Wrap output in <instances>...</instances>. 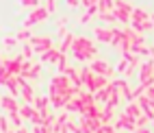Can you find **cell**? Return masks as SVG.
<instances>
[{
	"label": "cell",
	"mask_w": 154,
	"mask_h": 133,
	"mask_svg": "<svg viewBox=\"0 0 154 133\" xmlns=\"http://www.w3.org/2000/svg\"><path fill=\"white\" fill-rule=\"evenodd\" d=\"M91 70H94L96 74H100V76H106V74H111V68L104 63V61H100V59H96L94 63H91Z\"/></svg>",
	"instance_id": "cell-8"
},
{
	"label": "cell",
	"mask_w": 154,
	"mask_h": 133,
	"mask_svg": "<svg viewBox=\"0 0 154 133\" xmlns=\"http://www.w3.org/2000/svg\"><path fill=\"white\" fill-rule=\"evenodd\" d=\"M96 7L100 9V13H111V9H113V0H98Z\"/></svg>",
	"instance_id": "cell-15"
},
{
	"label": "cell",
	"mask_w": 154,
	"mask_h": 133,
	"mask_svg": "<svg viewBox=\"0 0 154 133\" xmlns=\"http://www.w3.org/2000/svg\"><path fill=\"white\" fill-rule=\"evenodd\" d=\"M96 35H98L100 42L111 44V31H109V28H96Z\"/></svg>",
	"instance_id": "cell-14"
},
{
	"label": "cell",
	"mask_w": 154,
	"mask_h": 133,
	"mask_svg": "<svg viewBox=\"0 0 154 133\" xmlns=\"http://www.w3.org/2000/svg\"><path fill=\"white\" fill-rule=\"evenodd\" d=\"M113 7H117V9H122V11H126V13L132 11V7H130L128 2H124V0H115V2H113Z\"/></svg>",
	"instance_id": "cell-19"
},
{
	"label": "cell",
	"mask_w": 154,
	"mask_h": 133,
	"mask_svg": "<svg viewBox=\"0 0 154 133\" xmlns=\"http://www.w3.org/2000/svg\"><path fill=\"white\" fill-rule=\"evenodd\" d=\"M7 79H9V76H5V74H0V85H7Z\"/></svg>",
	"instance_id": "cell-36"
},
{
	"label": "cell",
	"mask_w": 154,
	"mask_h": 133,
	"mask_svg": "<svg viewBox=\"0 0 154 133\" xmlns=\"http://www.w3.org/2000/svg\"><path fill=\"white\" fill-rule=\"evenodd\" d=\"M24 57H28V59L33 57V46H28V44L24 46Z\"/></svg>",
	"instance_id": "cell-28"
},
{
	"label": "cell",
	"mask_w": 154,
	"mask_h": 133,
	"mask_svg": "<svg viewBox=\"0 0 154 133\" xmlns=\"http://www.w3.org/2000/svg\"><path fill=\"white\" fill-rule=\"evenodd\" d=\"M124 116H128V118H132V120H135V118H139V116H141V109H139V105L130 103V105L126 107V114H124Z\"/></svg>",
	"instance_id": "cell-12"
},
{
	"label": "cell",
	"mask_w": 154,
	"mask_h": 133,
	"mask_svg": "<svg viewBox=\"0 0 154 133\" xmlns=\"http://www.w3.org/2000/svg\"><path fill=\"white\" fill-rule=\"evenodd\" d=\"M17 133H28V131H26V129H22V127H20V129H17Z\"/></svg>",
	"instance_id": "cell-37"
},
{
	"label": "cell",
	"mask_w": 154,
	"mask_h": 133,
	"mask_svg": "<svg viewBox=\"0 0 154 133\" xmlns=\"http://www.w3.org/2000/svg\"><path fill=\"white\" fill-rule=\"evenodd\" d=\"M7 87L11 89V94H17V92H20V89H17V81H15V79H11V76L7 79Z\"/></svg>",
	"instance_id": "cell-20"
},
{
	"label": "cell",
	"mask_w": 154,
	"mask_h": 133,
	"mask_svg": "<svg viewBox=\"0 0 154 133\" xmlns=\"http://www.w3.org/2000/svg\"><path fill=\"white\" fill-rule=\"evenodd\" d=\"M0 131H9V127H7V118H0Z\"/></svg>",
	"instance_id": "cell-32"
},
{
	"label": "cell",
	"mask_w": 154,
	"mask_h": 133,
	"mask_svg": "<svg viewBox=\"0 0 154 133\" xmlns=\"http://www.w3.org/2000/svg\"><path fill=\"white\" fill-rule=\"evenodd\" d=\"M35 133H52V131H50V127H42V125H37V127H35Z\"/></svg>",
	"instance_id": "cell-26"
},
{
	"label": "cell",
	"mask_w": 154,
	"mask_h": 133,
	"mask_svg": "<svg viewBox=\"0 0 154 133\" xmlns=\"http://www.w3.org/2000/svg\"><path fill=\"white\" fill-rule=\"evenodd\" d=\"M11 122H13V125H22V118H20V114H17V111H11Z\"/></svg>",
	"instance_id": "cell-23"
},
{
	"label": "cell",
	"mask_w": 154,
	"mask_h": 133,
	"mask_svg": "<svg viewBox=\"0 0 154 133\" xmlns=\"http://www.w3.org/2000/svg\"><path fill=\"white\" fill-rule=\"evenodd\" d=\"M132 22H146V20H150V13H146L143 9H132Z\"/></svg>",
	"instance_id": "cell-10"
},
{
	"label": "cell",
	"mask_w": 154,
	"mask_h": 133,
	"mask_svg": "<svg viewBox=\"0 0 154 133\" xmlns=\"http://www.w3.org/2000/svg\"><path fill=\"white\" fill-rule=\"evenodd\" d=\"M15 39H22V42H24V39H30V33H28V31H20V35Z\"/></svg>",
	"instance_id": "cell-27"
},
{
	"label": "cell",
	"mask_w": 154,
	"mask_h": 133,
	"mask_svg": "<svg viewBox=\"0 0 154 133\" xmlns=\"http://www.w3.org/2000/svg\"><path fill=\"white\" fill-rule=\"evenodd\" d=\"M33 100H35V109L42 111V109L48 107V100H50V98H48V96H37V98H33Z\"/></svg>",
	"instance_id": "cell-16"
},
{
	"label": "cell",
	"mask_w": 154,
	"mask_h": 133,
	"mask_svg": "<svg viewBox=\"0 0 154 133\" xmlns=\"http://www.w3.org/2000/svg\"><path fill=\"white\" fill-rule=\"evenodd\" d=\"M0 105H2L7 111H17V103L11 98V96H5V98H0Z\"/></svg>",
	"instance_id": "cell-11"
},
{
	"label": "cell",
	"mask_w": 154,
	"mask_h": 133,
	"mask_svg": "<svg viewBox=\"0 0 154 133\" xmlns=\"http://www.w3.org/2000/svg\"><path fill=\"white\" fill-rule=\"evenodd\" d=\"M72 50H74V57L78 61H85V59H89V57L96 55L94 44H91L89 39H85V37H78V39L74 37V42H72Z\"/></svg>",
	"instance_id": "cell-1"
},
{
	"label": "cell",
	"mask_w": 154,
	"mask_h": 133,
	"mask_svg": "<svg viewBox=\"0 0 154 133\" xmlns=\"http://www.w3.org/2000/svg\"><path fill=\"white\" fill-rule=\"evenodd\" d=\"M104 85H106V79L100 76V74H91V76L87 79V87H89L91 92H98L100 87H104Z\"/></svg>",
	"instance_id": "cell-6"
},
{
	"label": "cell",
	"mask_w": 154,
	"mask_h": 133,
	"mask_svg": "<svg viewBox=\"0 0 154 133\" xmlns=\"http://www.w3.org/2000/svg\"><path fill=\"white\" fill-rule=\"evenodd\" d=\"M132 133H150V129L148 127H139V129H135Z\"/></svg>",
	"instance_id": "cell-34"
},
{
	"label": "cell",
	"mask_w": 154,
	"mask_h": 133,
	"mask_svg": "<svg viewBox=\"0 0 154 133\" xmlns=\"http://www.w3.org/2000/svg\"><path fill=\"white\" fill-rule=\"evenodd\" d=\"M22 57H15V59H11V61H7L5 63V70H7V74L11 76V74H20V66H22Z\"/></svg>",
	"instance_id": "cell-7"
},
{
	"label": "cell",
	"mask_w": 154,
	"mask_h": 133,
	"mask_svg": "<svg viewBox=\"0 0 154 133\" xmlns=\"http://www.w3.org/2000/svg\"><path fill=\"white\" fill-rule=\"evenodd\" d=\"M117 129H128V131H135V120L128 118V116H122L117 122H115Z\"/></svg>",
	"instance_id": "cell-9"
},
{
	"label": "cell",
	"mask_w": 154,
	"mask_h": 133,
	"mask_svg": "<svg viewBox=\"0 0 154 133\" xmlns=\"http://www.w3.org/2000/svg\"><path fill=\"white\" fill-rule=\"evenodd\" d=\"M150 22H152V24H154V13H152V18H150Z\"/></svg>",
	"instance_id": "cell-38"
},
{
	"label": "cell",
	"mask_w": 154,
	"mask_h": 133,
	"mask_svg": "<svg viewBox=\"0 0 154 133\" xmlns=\"http://www.w3.org/2000/svg\"><path fill=\"white\" fill-rule=\"evenodd\" d=\"M72 42H74V35H72V33H65V42H63V46H61V55H65V50L72 48Z\"/></svg>",
	"instance_id": "cell-18"
},
{
	"label": "cell",
	"mask_w": 154,
	"mask_h": 133,
	"mask_svg": "<svg viewBox=\"0 0 154 133\" xmlns=\"http://www.w3.org/2000/svg\"><path fill=\"white\" fill-rule=\"evenodd\" d=\"M67 5H69V7H78L80 0H67Z\"/></svg>",
	"instance_id": "cell-35"
},
{
	"label": "cell",
	"mask_w": 154,
	"mask_h": 133,
	"mask_svg": "<svg viewBox=\"0 0 154 133\" xmlns=\"http://www.w3.org/2000/svg\"><path fill=\"white\" fill-rule=\"evenodd\" d=\"M148 92H146V98H150V100H154V87L150 85V87H146Z\"/></svg>",
	"instance_id": "cell-31"
},
{
	"label": "cell",
	"mask_w": 154,
	"mask_h": 133,
	"mask_svg": "<svg viewBox=\"0 0 154 133\" xmlns=\"http://www.w3.org/2000/svg\"><path fill=\"white\" fill-rule=\"evenodd\" d=\"M17 44V39L15 37H5V46H9V48H13Z\"/></svg>",
	"instance_id": "cell-25"
},
{
	"label": "cell",
	"mask_w": 154,
	"mask_h": 133,
	"mask_svg": "<svg viewBox=\"0 0 154 133\" xmlns=\"http://www.w3.org/2000/svg\"><path fill=\"white\" fill-rule=\"evenodd\" d=\"M126 68H128V61H126V59H124V61H119V66H117L119 72H126Z\"/></svg>",
	"instance_id": "cell-30"
},
{
	"label": "cell",
	"mask_w": 154,
	"mask_h": 133,
	"mask_svg": "<svg viewBox=\"0 0 154 133\" xmlns=\"http://www.w3.org/2000/svg\"><path fill=\"white\" fill-rule=\"evenodd\" d=\"M57 63H59V72L63 74V72H65V68H67V61H65V55H61Z\"/></svg>",
	"instance_id": "cell-22"
},
{
	"label": "cell",
	"mask_w": 154,
	"mask_h": 133,
	"mask_svg": "<svg viewBox=\"0 0 154 133\" xmlns=\"http://www.w3.org/2000/svg\"><path fill=\"white\" fill-rule=\"evenodd\" d=\"M152 125H154V118H152Z\"/></svg>",
	"instance_id": "cell-40"
},
{
	"label": "cell",
	"mask_w": 154,
	"mask_h": 133,
	"mask_svg": "<svg viewBox=\"0 0 154 133\" xmlns=\"http://www.w3.org/2000/svg\"><path fill=\"white\" fill-rule=\"evenodd\" d=\"M30 44H33V50H37V53H46L52 46V39L50 37H30Z\"/></svg>",
	"instance_id": "cell-4"
},
{
	"label": "cell",
	"mask_w": 154,
	"mask_h": 133,
	"mask_svg": "<svg viewBox=\"0 0 154 133\" xmlns=\"http://www.w3.org/2000/svg\"><path fill=\"white\" fill-rule=\"evenodd\" d=\"M100 20H104V22H115V15L113 13H100Z\"/></svg>",
	"instance_id": "cell-24"
},
{
	"label": "cell",
	"mask_w": 154,
	"mask_h": 133,
	"mask_svg": "<svg viewBox=\"0 0 154 133\" xmlns=\"http://www.w3.org/2000/svg\"><path fill=\"white\" fill-rule=\"evenodd\" d=\"M39 70H42V66H30V70L26 72V76H28V79H35V76H39Z\"/></svg>",
	"instance_id": "cell-21"
},
{
	"label": "cell",
	"mask_w": 154,
	"mask_h": 133,
	"mask_svg": "<svg viewBox=\"0 0 154 133\" xmlns=\"http://www.w3.org/2000/svg\"><path fill=\"white\" fill-rule=\"evenodd\" d=\"M46 18H48V11H46V9H35V11L26 18L24 26L28 28V26H33V24H37V22H42V20H46Z\"/></svg>",
	"instance_id": "cell-5"
},
{
	"label": "cell",
	"mask_w": 154,
	"mask_h": 133,
	"mask_svg": "<svg viewBox=\"0 0 154 133\" xmlns=\"http://www.w3.org/2000/svg\"><path fill=\"white\" fill-rule=\"evenodd\" d=\"M54 7H57L54 0H48V9H46V11H48V13H54Z\"/></svg>",
	"instance_id": "cell-29"
},
{
	"label": "cell",
	"mask_w": 154,
	"mask_h": 133,
	"mask_svg": "<svg viewBox=\"0 0 154 133\" xmlns=\"http://www.w3.org/2000/svg\"><path fill=\"white\" fill-rule=\"evenodd\" d=\"M69 89V79L65 74H59L54 81H52V85H50V96H54V94H63V92Z\"/></svg>",
	"instance_id": "cell-2"
},
{
	"label": "cell",
	"mask_w": 154,
	"mask_h": 133,
	"mask_svg": "<svg viewBox=\"0 0 154 133\" xmlns=\"http://www.w3.org/2000/svg\"><path fill=\"white\" fill-rule=\"evenodd\" d=\"M5 133H13V131H5Z\"/></svg>",
	"instance_id": "cell-39"
},
{
	"label": "cell",
	"mask_w": 154,
	"mask_h": 133,
	"mask_svg": "<svg viewBox=\"0 0 154 133\" xmlns=\"http://www.w3.org/2000/svg\"><path fill=\"white\" fill-rule=\"evenodd\" d=\"M59 57H61V53L59 50H46V53H42V61H59Z\"/></svg>",
	"instance_id": "cell-13"
},
{
	"label": "cell",
	"mask_w": 154,
	"mask_h": 133,
	"mask_svg": "<svg viewBox=\"0 0 154 133\" xmlns=\"http://www.w3.org/2000/svg\"><path fill=\"white\" fill-rule=\"evenodd\" d=\"M113 15H115V20H119V22H130V13H126V11H122V9H115V13H113Z\"/></svg>",
	"instance_id": "cell-17"
},
{
	"label": "cell",
	"mask_w": 154,
	"mask_h": 133,
	"mask_svg": "<svg viewBox=\"0 0 154 133\" xmlns=\"http://www.w3.org/2000/svg\"><path fill=\"white\" fill-rule=\"evenodd\" d=\"M20 2H22L24 7H26V5H30V7H37V2H39V0H20Z\"/></svg>",
	"instance_id": "cell-33"
},
{
	"label": "cell",
	"mask_w": 154,
	"mask_h": 133,
	"mask_svg": "<svg viewBox=\"0 0 154 133\" xmlns=\"http://www.w3.org/2000/svg\"><path fill=\"white\" fill-rule=\"evenodd\" d=\"M152 74H154V61L150 59V61H146V63L141 66V74H139V79H141V83L146 85V87H150L152 85Z\"/></svg>",
	"instance_id": "cell-3"
}]
</instances>
